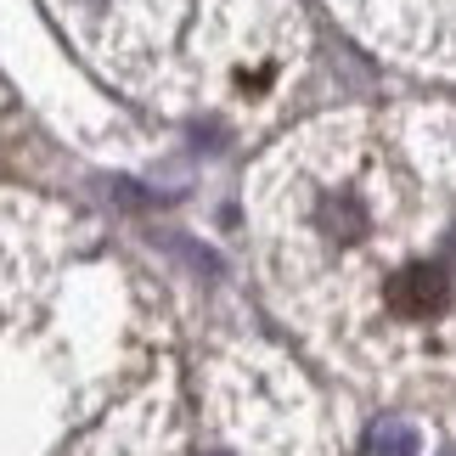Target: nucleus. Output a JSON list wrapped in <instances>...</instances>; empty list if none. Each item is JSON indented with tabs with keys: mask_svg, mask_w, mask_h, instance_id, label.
<instances>
[{
	"mask_svg": "<svg viewBox=\"0 0 456 456\" xmlns=\"http://www.w3.org/2000/svg\"><path fill=\"white\" fill-rule=\"evenodd\" d=\"M411 451H417V434L406 423H383L372 440V456H411Z\"/></svg>",
	"mask_w": 456,
	"mask_h": 456,
	"instance_id": "7ed1b4c3",
	"label": "nucleus"
},
{
	"mask_svg": "<svg viewBox=\"0 0 456 456\" xmlns=\"http://www.w3.org/2000/svg\"><path fill=\"white\" fill-rule=\"evenodd\" d=\"M74 40L118 79H142L152 62H164L175 0H57Z\"/></svg>",
	"mask_w": 456,
	"mask_h": 456,
	"instance_id": "f257e3e1",
	"label": "nucleus"
},
{
	"mask_svg": "<svg viewBox=\"0 0 456 456\" xmlns=\"http://www.w3.org/2000/svg\"><path fill=\"white\" fill-rule=\"evenodd\" d=\"M220 34H232V45L208 51V74H225L232 102H259L271 91V79L288 62V40L299 45V23H288V12H259V0H220Z\"/></svg>",
	"mask_w": 456,
	"mask_h": 456,
	"instance_id": "f03ea898",
	"label": "nucleus"
}]
</instances>
